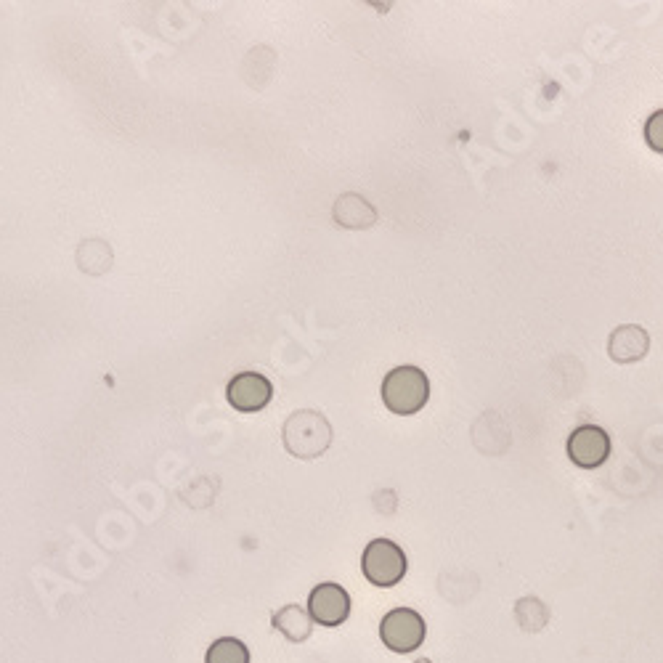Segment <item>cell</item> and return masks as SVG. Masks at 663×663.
I'll return each instance as SVG.
<instances>
[{
    "label": "cell",
    "instance_id": "cell-1",
    "mask_svg": "<svg viewBox=\"0 0 663 663\" xmlns=\"http://www.w3.org/2000/svg\"><path fill=\"white\" fill-rule=\"evenodd\" d=\"M284 449L298 459H319L332 446V425L321 412L300 409L292 412L282 430Z\"/></svg>",
    "mask_w": 663,
    "mask_h": 663
},
{
    "label": "cell",
    "instance_id": "cell-2",
    "mask_svg": "<svg viewBox=\"0 0 663 663\" xmlns=\"http://www.w3.org/2000/svg\"><path fill=\"white\" fill-rule=\"evenodd\" d=\"M430 398V380L420 366H396L382 380V404L393 414H417Z\"/></svg>",
    "mask_w": 663,
    "mask_h": 663
},
{
    "label": "cell",
    "instance_id": "cell-3",
    "mask_svg": "<svg viewBox=\"0 0 663 663\" xmlns=\"http://www.w3.org/2000/svg\"><path fill=\"white\" fill-rule=\"evenodd\" d=\"M361 568H364L366 581L374 587H396L398 581L406 576L404 549L398 547L396 542H390V539H374V542L366 544Z\"/></svg>",
    "mask_w": 663,
    "mask_h": 663
},
{
    "label": "cell",
    "instance_id": "cell-4",
    "mask_svg": "<svg viewBox=\"0 0 663 663\" xmlns=\"http://www.w3.org/2000/svg\"><path fill=\"white\" fill-rule=\"evenodd\" d=\"M425 618L412 608H393L380 624L382 645L393 653H414L425 642Z\"/></svg>",
    "mask_w": 663,
    "mask_h": 663
},
{
    "label": "cell",
    "instance_id": "cell-5",
    "mask_svg": "<svg viewBox=\"0 0 663 663\" xmlns=\"http://www.w3.org/2000/svg\"><path fill=\"white\" fill-rule=\"evenodd\" d=\"M568 457L581 470H597L610 457V435L603 427L581 425L568 435Z\"/></svg>",
    "mask_w": 663,
    "mask_h": 663
},
{
    "label": "cell",
    "instance_id": "cell-6",
    "mask_svg": "<svg viewBox=\"0 0 663 663\" xmlns=\"http://www.w3.org/2000/svg\"><path fill=\"white\" fill-rule=\"evenodd\" d=\"M226 398L237 412L252 414L266 409L274 398V385L268 377L260 372H239L231 377L229 388H226Z\"/></svg>",
    "mask_w": 663,
    "mask_h": 663
},
{
    "label": "cell",
    "instance_id": "cell-7",
    "mask_svg": "<svg viewBox=\"0 0 663 663\" xmlns=\"http://www.w3.org/2000/svg\"><path fill=\"white\" fill-rule=\"evenodd\" d=\"M308 616L321 626H340L351 616V597L340 584H319L308 597Z\"/></svg>",
    "mask_w": 663,
    "mask_h": 663
},
{
    "label": "cell",
    "instance_id": "cell-8",
    "mask_svg": "<svg viewBox=\"0 0 663 663\" xmlns=\"http://www.w3.org/2000/svg\"><path fill=\"white\" fill-rule=\"evenodd\" d=\"M650 335L637 324H624L610 332L608 353L616 364H637L648 356Z\"/></svg>",
    "mask_w": 663,
    "mask_h": 663
},
{
    "label": "cell",
    "instance_id": "cell-9",
    "mask_svg": "<svg viewBox=\"0 0 663 663\" xmlns=\"http://www.w3.org/2000/svg\"><path fill=\"white\" fill-rule=\"evenodd\" d=\"M332 218L343 229L359 231L377 223V210L361 194H343L332 207Z\"/></svg>",
    "mask_w": 663,
    "mask_h": 663
},
{
    "label": "cell",
    "instance_id": "cell-10",
    "mask_svg": "<svg viewBox=\"0 0 663 663\" xmlns=\"http://www.w3.org/2000/svg\"><path fill=\"white\" fill-rule=\"evenodd\" d=\"M112 263H115V252H112V244L104 239L93 237L77 244V268L83 274L104 276L112 271Z\"/></svg>",
    "mask_w": 663,
    "mask_h": 663
},
{
    "label": "cell",
    "instance_id": "cell-11",
    "mask_svg": "<svg viewBox=\"0 0 663 663\" xmlns=\"http://www.w3.org/2000/svg\"><path fill=\"white\" fill-rule=\"evenodd\" d=\"M271 624H274L276 632L284 634V640L298 642V645L305 640H311L313 621L300 605H284V608H279L274 616H271Z\"/></svg>",
    "mask_w": 663,
    "mask_h": 663
},
{
    "label": "cell",
    "instance_id": "cell-12",
    "mask_svg": "<svg viewBox=\"0 0 663 663\" xmlns=\"http://www.w3.org/2000/svg\"><path fill=\"white\" fill-rule=\"evenodd\" d=\"M549 618H552V613H549V608L539 600V597L528 595L520 597L518 603H515V621H518V626L523 632L528 634L544 632L549 624Z\"/></svg>",
    "mask_w": 663,
    "mask_h": 663
},
{
    "label": "cell",
    "instance_id": "cell-13",
    "mask_svg": "<svg viewBox=\"0 0 663 663\" xmlns=\"http://www.w3.org/2000/svg\"><path fill=\"white\" fill-rule=\"evenodd\" d=\"M205 663H250V650L237 637H221L210 645Z\"/></svg>",
    "mask_w": 663,
    "mask_h": 663
},
{
    "label": "cell",
    "instance_id": "cell-14",
    "mask_svg": "<svg viewBox=\"0 0 663 663\" xmlns=\"http://www.w3.org/2000/svg\"><path fill=\"white\" fill-rule=\"evenodd\" d=\"M215 494H218V478H197V481L183 488L181 499L194 510H205L213 504Z\"/></svg>",
    "mask_w": 663,
    "mask_h": 663
},
{
    "label": "cell",
    "instance_id": "cell-15",
    "mask_svg": "<svg viewBox=\"0 0 663 663\" xmlns=\"http://www.w3.org/2000/svg\"><path fill=\"white\" fill-rule=\"evenodd\" d=\"M645 144L653 149V152L663 154V109L653 112L645 122Z\"/></svg>",
    "mask_w": 663,
    "mask_h": 663
},
{
    "label": "cell",
    "instance_id": "cell-16",
    "mask_svg": "<svg viewBox=\"0 0 663 663\" xmlns=\"http://www.w3.org/2000/svg\"><path fill=\"white\" fill-rule=\"evenodd\" d=\"M414 663H433V661H430V658H420V661H414Z\"/></svg>",
    "mask_w": 663,
    "mask_h": 663
}]
</instances>
